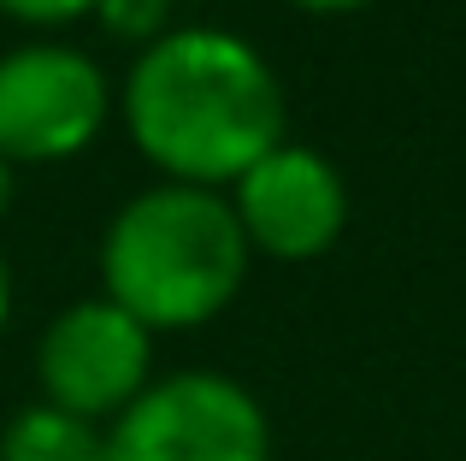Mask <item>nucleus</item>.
Listing matches in <instances>:
<instances>
[{
  "label": "nucleus",
  "instance_id": "f257e3e1",
  "mask_svg": "<svg viewBox=\"0 0 466 461\" xmlns=\"http://www.w3.org/2000/svg\"><path fill=\"white\" fill-rule=\"evenodd\" d=\"M284 83L230 30H171L142 47L125 77L130 142L166 184H237L284 137Z\"/></svg>",
  "mask_w": 466,
  "mask_h": 461
},
{
  "label": "nucleus",
  "instance_id": "f03ea898",
  "mask_svg": "<svg viewBox=\"0 0 466 461\" xmlns=\"http://www.w3.org/2000/svg\"><path fill=\"white\" fill-rule=\"evenodd\" d=\"M248 237L230 196L201 184H159L118 208L101 242L106 296L148 332H189L230 308L248 278Z\"/></svg>",
  "mask_w": 466,
  "mask_h": 461
},
{
  "label": "nucleus",
  "instance_id": "7ed1b4c3",
  "mask_svg": "<svg viewBox=\"0 0 466 461\" xmlns=\"http://www.w3.org/2000/svg\"><path fill=\"white\" fill-rule=\"evenodd\" d=\"M106 461H272V420L225 373H171L106 426Z\"/></svg>",
  "mask_w": 466,
  "mask_h": 461
},
{
  "label": "nucleus",
  "instance_id": "20e7f679",
  "mask_svg": "<svg viewBox=\"0 0 466 461\" xmlns=\"http://www.w3.org/2000/svg\"><path fill=\"white\" fill-rule=\"evenodd\" d=\"M154 367V332L125 313L113 296L71 302L35 343V379H42V403L83 415L95 426H113L142 391H148Z\"/></svg>",
  "mask_w": 466,
  "mask_h": 461
},
{
  "label": "nucleus",
  "instance_id": "39448f33",
  "mask_svg": "<svg viewBox=\"0 0 466 461\" xmlns=\"http://www.w3.org/2000/svg\"><path fill=\"white\" fill-rule=\"evenodd\" d=\"M106 125V77L83 47L30 42L0 54V154L6 160H71Z\"/></svg>",
  "mask_w": 466,
  "mask_h": 461
},
{
  "label": "nucleus",
  "instance_id": "423d86ee",
  "mask_svg": "<svg viewBox=\"0 0 466 461\" xmlns=\"http://www.w3.org/2000/svg\"><path fill=\"white\" fill-rule=\"evenodd\" d=\"M237 225L248 249L272 261H319L349 225V184L319 149L278 142L266 160L237 178Z\"/></svg>",
  "mask_w": 466,
  "mask_h": 461
},
{
  "label": "nucleus",
  "instance_id": "0eeeda50",
  "mask_svg": "<svg viewBox=\"0 0 466 461\" xmlns=\"http://www.w3.org/2000/svg\"><path fill=\"white\" fill-rule=\"evenodd\" d=\"M0 461H106V426L54 403H30L0 432Z\"/></svg>",
  "mask_w": 466,
  "mask_h": 461
},
{
  "label": "nucleus",
  "instance_id": "6e6552de",
  "mask_svg": "<svg viewBox=\"0 0 466 461\" xmlns=\"http://www.w3.org/2000/svg\"><path fill=\"white\" fill-rule=\"evenodd\" d=\"M0 12H12L18 24H77L89 12H101V0H0Z\"/></svg>",
  "mask_w": 466,
  "mask_h": 461
},
{
  "label": "nucleus",
  "instance_id": "1a4fd4ad",
  "mask_svg": "<svg viewBox=\"0 0 466 461\" xmlns=\"http://www.w3.org/2000/svg\"><path fill=\"white\" fill-rule=\"evenodd\" d=\"M166 6L171 0H101V18L118 36H154L166 24Z\"/></svg>",
  "mask_w": 466,
  "mask_h": 461
},
{
  "label": "nucleus",
  "instance_id": "9d476101",
  "mask_svg": "<svg viewBox=\"0 0 466 461\" xmlns=\"http://www.w3.org/2000/svg\"><path fill=\"white\" fill-rule=\"evenodd\" d=\"M301 12H360V6H372V0H296Z\"/></svg>",
  "mask_w": 466,
  "mask_h": 461
},
{
  "label": "nucleus",
  "instance_id": "9b49d317",
  "mask_svg": "<svg viewBox=\"0 0 466 461\" xmlns=\"http://www.w3.org/2000/svg\"><path fill=\"white\" fill-rule=\"evenodd\" d=\"M6 208H12V160L0 154V213H6Z\"/></svg>",
  "mask_w": 466,
  "mask_h": 461
},
{
  "label": "nucleus",
  "instance_id": "f8f14e48",
  "mask_svg": "<svg viewBox=\"0 0 466 461\" xmlns=\"http://www.w3.org/2000/svg\"><path fill=\"white\" fill-rule=\"evenodd\" d=\"M6 308H12V278H6V261H0V325H6Z\"/></svg>",
  "mask_w": 466,
  "mask_h": 461
}]
</instances>
